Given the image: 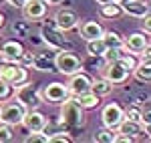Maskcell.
I'll use <instances>...</instances> for the list:
<instances>
[{
  "instance_id": "cell-13",
  "label": "cell",
  "mask_w": 151,
  "mask_h": 143,
  "mask_svg": "<svg viewBox=\"0 0 151 143\" xmlns=\"http://www.w3.org/2000/svg\"><path fill=\"white\" fill-rule=\"evenodd\" d=\"M91 83H93V79L85 71H79L69 77L67 89H69L70 95H79V93H85V91H91Z\"/></svg>"
},
{
  "instance_id": "cell-32",
  "label": "cell",
  "mask_w": 151,
  "mask_h": 143,
  "mask_svg": "<svg viewBox=\"0 0 151 143\" xmlns=\"http://www.w3.org/2000/svg\"><path fill=\"white\" fill-rule=\"evenodd\" d=\"M12 95H14V87L0 79V103H2V101H6V99H10Z\"/></svg>"
},
{
  "instance_id": "cell-41",
  "label": "cell",
  "mask_w": 151,
  "mask_h": 143,
  "mask_svg": "<svg viewBox=\"0 0 151 143\" xmlns=\"http://www.w3.org/2000/svg\"><path fill=\"white\" fill-rule=\"evenodd\" d=\"M4 24H6V14H4V12H0V30L4 28Z\"/></svg>"
},
{
  "instance_id": "cell-29",
  "label": "cell",
  "mask_w": 151,
  "mask_h": 143,
  "mask_svg": "<svg viewBox=\"0 0 151 143\" xmlns=\"http://www.w3.org/2000/svg\"><path fill=\"white\" fill-rule=\"evenodd\" d=\"M28 30H30V22L24 18V20H16L12 24V32L16 36H28Z\"/></svg>"
},
{
  "instance_id": "cell-34",
  "label": "cell",
  "mask_w": 151,
  "mask_h": 143,
  "mask_svg": "<svg viewBox=\"0 0 151 143\" xmlns=\"http://www.w3.org/2000/svg\"><path fill=\"white\" fill-rule=\"evenodd\" d=\"M32 59H35V52H32V50H30V52H28V50H24L22 57L18 59V63L22 65L24 69H30V67H32Z\"/></svg>"
},
{
  "instance_id": "cell-40",
  "label": "cell",
  "mask_w": 151,
  "mask_h": 143,
  "mask_svg": "<svg viewBox=\"0 0 151 143\" xmlns=\"http://www.w3.org/2000/svg\"><path fill=\"white\" fill-rule=\"evenodd\" d=\"M143 133H147V141H151V123L149 125H143Z\"/></svg>"
},
{
  "instance_id": "cell-7",
  "label": "cell",
  "mask_w": 151,
  "mask_h": 143,
  "mask_svg": "<svg viewBox=\"0 0 151 143\" xmlns=\"http://www.w3.org/2000/svg\"><path fill=\"white\" fill-rule=\"evenodd\" d=\"M14 97H16L28 111H30V109H38L40 103H42V97L38 93V89H36L35 83H30V81H24L22 85H18V87L14 89Z\"/></svg>"
},
{
  "instance_id": "cell-12",
  "label": "cell",
  "mask_w": 151,
  "mask_h": 143,
  "mask_svg": "<svg viewBox=\"0 0 151 143\" xmlns=\"http://www.w3.org/2000/svg\"><path fill=\"white\" fill-rule=\"evenodd\" d=\"M52 20H55V24L63 32H69V30L79 26V16H77V12L70 10V8H58Z\"/></svg>"
},
{
  "instance_id": "cell-25",
  "label": "cell",
  "mask_w": 151,
  "mask_h": 143,
  "mask_svg": "<svg viewBox=\"0 0 151 143\" xmlns=\"http://www.w3.org/2000/svg\"><path fill=\"white\" fill-rule=\"evenodd\" d=\"M107 50L103 38H93V40H87V55L91 57H103V52Z\"/></svg>"
},
{
  "instance_id": "cell-2",
  "label": "cell",
  "mask_w": 151,
  "mask_h": 143,
  "mask_svg": "<svg viewBox=\"0 0 151 143\" xmlns=\"http://www.w3.org/2000/svg\"><path fill=\"white\" fill-rule=\"evenodd\" d=\"M101 77H105L107 81H111L113 85H123L129 79V75L133 73V67L129 65L125 59L119 60H107L101 67Z\"/></svg>"
},
{
  "instance_id": "cell-23",
  "label": "cell",
  "mask_w": 151,
  "mask_h": 143,
  "mask_svg": "<svg viewBox=\"0 0 151 143\" xmlns=\"http://www.w3.org/2000/svg\"><path fill=\"white\" fill-rule=\"evenodd\" d=\"M131 75L139 83H151V65H147V63H137V67L133 69Z\"/></svg>"
},
{
  "instance_id": "cell-16",
  "label": "cell",
  "mask_w": 151,
  "mask_h": 143,
  "mask_svg": "<svg viewBox=\"0 0 151 143\" xmlns=\"http://www.w3.org/2000/svg\"><path fill=\"white\" fill-rule=\"evenodd\" d=\"M121 8L125 14L133 16V18H143L147 12H151L149 2H145V0H127L121 4Z\"/></svg>"
},
{
  "instance_id": "cell-37",
  "label": "cell",
  "mask_w": 151,
  "mask_h": 143,
  "mask_svg": "<svg viewBox=\"0 0 151 143\" xmlns=\"http://www.w3.org/2000/svg\"><path fill=\"white\" fill-rule=\"evenodd\" d=\"M141 123H143V125H149L151 123V107L141 109Z\"/></svg>"
},
{
  "instance_id": "cell-28",
  "label": "cell",
  "mask_w": 151,
  "mask_h": 143,
  "mask_svg": "<svg viewBox=\"0 0 151 143\" xmlns=\"http://www.w3.org/2000/svg\"><path fill=\"white\" fill-rule=\"evenodd\" d=\"M123 115H125V119L139 121V123H141V107H139V105H133V103H129L127 109H123Z\"/></svg>"
},
{
  "instance_id": "cell-11",
  "label": "cell",
  "mask_w": 151,
  "mask_h": 143,
  "mask_svg": "<svg viewBox=\"0 0 151 143\" xmlns=\"http://www.w3.org/2000/svg\"><path fill=\"white\" fill-rule=\"evenodd\" d=\"M47 2L45 0H26L22 4V16L28 20V22H38L47 16Z\"/></svg>"
},
{
  "instance_id": "cell-39",
  "label": "cell",
  "mask_w": 151,
  "mask_h": 143,
  "mask_svg": "<svg viewBox=\"0 0 151 143\" xmlns=\"http://www.w3.org/2000/svg\"><path fill=\"white\" fill-rule=\"evenodd\" d=\"M47 6H58V4H67V0H45Z\"/></svg>"
},
{
  "instance_id": "cell-33",
  "label": "cell",
  "mask_w": 151,
  "mask_h": 143,
  "mask_svg": "<svg viewBox=\"0 0 151 143\" xmlns=\"http://www.w3.org/2000/svg\"><path fill=\"white\" fill-rule=\"evenodd\" d=\"M12 139V127L6 125L4 121H0V143H6Z\"/></svg>"
},
{
  "instance_id": "cell-38",
  "label": "cell",
  "mask_w": 151,
  "mask_h": 143,
  "mask_svg": "<svg viewBox=\"0 0 151 143\" xmlns=\"http://www.w3.org/2000/svg\"><path fill=\"white\" fill-rule=\"evenodd\" d=\"M0 2H6V4L12 6V8H22V4L26 2V0H0Z\"/></svg>"
},
{
  "instance_id": "cell-6",
  "label": "cell",
  "mask_w": 151,
  "mask_h": 143,
  "mask_svg": "<svg viewBox=\"0 0 151 143\" xmlns=\"http://www.w3.org/2000/svg\"><path fill=\"white\" fill-rule=\"evenodd\" d=\"M55 67H57V73L70 77L75 73L83 71V60L73 50H58L57 57H55Z\"/></svg>"
},
{
  "instance_id": "cell-4",
  "label": "cell",
  "mask_w": 151,
  "mask_h": 143,
  "mask_svg": "<svg viewBox=\"0 0 151 143\" xmlns=\"http://www.w3.org/2000/svg\"><path fill=\"white\" fill-rule=\"evenodd\" d=\"M26 111H28V109L24 107L16 97H14V99L10 97V101L6 99V101L0 103V121H4V123L10 125V127L22 125V119H24V115H26Z\"/></svg>"
},
{
  "instance_id": "cell-26",
  "label": "cell",
  "mask_w": 151,
  "mask_h": 143,
  "mask_svg": "<svg viewBox=\"0 0 151 143\" xmlns=\"http://www.w3.org/2000/svg\"><path fill=\"white\" fill-rule=\"evenodd\" d=\"M129 52L125 47H109L107 50L103 52V60H119V59H125Z\"/></svg>"
},
{
  "instance_id": "cell-22",
  "label": "cell",
  "mask_w": 151,
  "mask_h": 143,
  "mask_svg": "<svg viewBox=\"0 0 151 143\" xmlns=\"http://www.w3.org/2000/svg\"><path fill=\"white\" fill-rule=\"evenodd\" d=\"M99 14H101V18L113 20V18H119V16L123 14V8H121V4H117V2H109V4H101Z\"/></svg>"
},
{
  "instance_id": "cell-30",
  "label": "cell",
  "mask_w": 151,
  "mask_h": 143,
  "mask_svg": "<svg viewBox=\"0 0 151 143\" xmlns=\"http://www.w3.org/2000/svg\"><path fill=\"white\" fill-rule=\"evenodd\" d=\"M24 143H48V135L45 131H30L24 137Z\"/></svg>"
},
{
  "instance_id": "cell-18",
  "label": "cell",
  "mask_w": 151,
  "mask_h": 143,
  "mask_svg": "<svg viewBox=\"0 0 151 143\" xmlns=\"http://www.w3.org/2000/svg\"><path fill=\"white\" fill-rule=\"evenodd\" d=\"M0 50H2L4 60L18 63V59L22 57V52H24V47H22V42H20V40H6V42L0 47Z\"/></svg>"
},
{
  "instance_id": "cell-43",
  "label": "cell",
  "mask_w": 151,
  "mask_h": 143,
  "mask_svg": "<svg viewBox=\"0 0 151 143\" xmlns=\"http://www.w3.org/2000/svg\"><path fill=\"white\" fill-rule=\"evenodd\" d=\"M117 4H123V2H127V0H115Z\"/></svg>"
},
{
  "instance_id": "cell-10",
  "label": "cell",
  "mask_w": 151,
  "mask_h": 143,
  "mask_svg": "<svg viewBox=\"0 0 151 143\" xmlns=\"http://www.w3.org/2000/svg\"><path fill=\"white\" fill-rule=\"evenodd\" d=\"M125 119L123 115V107L119 103H109L105 105L103 111H101V121H103V127H109V129H117L119 123Z\"/></svg>"
},
{
  "instance_id": "cell-15",
  "label": "cell",
  "mask_w": 151,
  "mask_h": 143,
  "mask_svg": "<svg viewBox=\"0 0 151 143\" xmlns=\"http://www.w3.org/2000/svg\"><path fill=\"white\" fill-rule=\"evenodd\" d=\"M22 125L28 129V133L30 131H42L45 125H47V115H42L38 109H30V111H26V115H24Z\"/></svg>"
},
{
  "instance_id": "cell-24",
  "label": "cell",
  "mask_w": 151,
  "mask_h": 143,
  "mask_svg": "<svg viewBox=\"0 0 151 143\" xmlns=\"http://www.w3.org/2000/svg\"><path fill=\"white\" fill-rule=\"evenodd\" d=\"M117 139V131L115 129H109V127H103V129H97L93 135L95 143H115Z\"/></svg>"
},
{
  "instance_id": "cell-17",
  "label": "cell",
  "mask_w": 151,
  "mask_h": 143,
  "mask_svg": "<svg viewBox=\"0 0 151 143\" xmlns=\"http://www.w3.org/2000/svg\"><path fill=\"white\" fill-rule=\"evenodd\" d=\"M103 32H105V28L101 26V22H97V20H85V22L79 26V36H81L85 42H87V40H93V38H101Z\"/></svg>"
},
{
  "instance_id": "cell-9",
  "label": "cell",
  "mask_w": 151,
  "mask_h": 143,
  "mask_svg": "<svg viewBox=\"0 0 151 143\" xmlns=\"http://www.w3.org/2000/svg\"><path fill=\"white\" fill-rule=\"evenodd\" d=\"M57 48H50L45 45L42 50H35V59H32V69L42 73H57L55 67V57H57Z\"/></svg>"
},
{
  "instance_id": "cell-8",
  "label": "cell",
  "mask_w": 151,
  "mask_h": 143,
  "mask_svg": "<svg viewBox=\"0 0 151 143\" xmlns=\"http://www.w3.org/2000/svg\"><path fill=\"white\" fill-rule=\"evenodd\" d=\"M40 97H42V103H47V105H60L63 101H67L70 97V93L67 89V85L55 81V83H48L42 87Z\"/></svg>"
},
{
  "instance_id": "cell-42",
  "label": "cell",
  "mask_w": 151,
  "mask_h": 143,
  "mask_svg": "<svg viewBox=\"0 0 151 143\" xmlns=\"http://www.w3.org/2000/svg\"><path fill=\"white\" fill-rule=\"evenodd\" d=\"M95 2L101 6V4H109V2H115V0H95Z\"/></svg>"
},
{
  "instance_id": "cell-5",
  "label": "cell",
  "mask_w": 151,
  "mask_h": 143,
  "mask_svg": "<svg viewBox=\"0 0 151 143\" xmlns=\"http://www.w3.org/2000/svg\"><path fill=\"white\" fill-rule=\"evenodd\" d=\"M0 79L12 85L14 89L24 81H28V69H24L20 63H12V60H2L0 63Z\"/></svg>"
},
{
  "instance_id": "cell-19",
  "label": "cell",
  "mask_w": 151,
  "mask_h": 143,
  "mask_svg": "<svg viewBox=\"0 0 151 143\" xmlns=\"http://www.w3.org/2000/svg\"><path fill=\"white\" fill-rule=\"evenodd\" d=\"M70 99H73L79 107H83L85 111L99 107V103H101V97H97L93 91H85V93H79V95H70Z\"/></svg>"
},
{
  "instance_id": "cell-44",
  "label": "cell",
  "mask_w": 151,
  "mask_h": 143,
  "mask_svg": "<svg viewBox=\"0 0 151 143\" xmlns=\"http://www.w3.org/2000/svg\"><path fill=\"white\" fill-rule=\"evenodd\" d=\"M2 60H4V57H2V50H0V63H2Z\"/></svg>"
},
{
  "instance_id": "cell-27",
  "label": "cell",
  "mask_w": 151,
  "mask_h": 143,
  "mask_svg": "<svg viewBox=\"0 0 151 143\" xmlns=\"http://www.w3.org/2000/svg\"><path fill=\"white\" fill-rule=\"evenodd\" d=\"M101 38H103V42H105L107 48L109 47H123V36L119 34L117 30H105Z\"/></svg>"
},
{
  "instance_id": "cell-20",
  "label": "cell",
  "mask_w": 151,
  "mask_h": 143,
  "mask_svg": "<svg viewBox=\"0 0 151 143\" xmlns=\"http://www.w3.org/2000/svg\"><path fill=\"white\" fill-rule=\"evenodd\" d=\"M115 131L121 133V135H129V137L137 139L141 133H143V123H139V121H131V119H123Z\"/></svg>"
},
{
  "instance_id": "cell-21",
  "label": "cell",
  "mask_w": 151,
  "mask_h": 143,
  "mask_svg": "<svg viewBox=\"0 0 151 143\" xmlns=\"http://www.w3.org/2000/svg\"><path fill=\"white\" fill-rule=\"evenodd\" d=\"M113 89H115V85L111 83V81H107L105 77L93 79V83H91V91H93L97 97H109L113 93Z\"/></svg>"
},
{
  "instance_id": "cell-14",
  "label": "cell",
  "mask_w": 151,
  "mask_h": 143,
  "mask_svg": "<svg viewBox=\"0 0 151 143\" xmlns=\"http://www.w3.org/2000/svg\"><path fill=\"white\" fill-rule=\"evenodd\" d=\"M147 34L143 32V30H137V32H131L129 36L123 38V47L127 48L129 55H133V57H139V52L143 48L147 47Z\"/></svg>"
},
{
  "instance_id": "cell-36",
  "label": "cell",
  "mask_w": 151,
  "mask_h": 143,
  "mask_svg": "<svg viewBox=\"0 0 151 143\" xmlns=\"http://www.w3.org/2000/svg\"><path fill=\"white\" fill-rule=\"evenodd\" d=\"M141 20H143V24H141L143 32H145V34H151V12H147V14H145Z\"/></svg>"
},
{
  "instance_id": "cell-1",
  "label": "cell",
  "mask_w": 151,
  "mask_h": 143,
  "mask_svg": "<svg viewBox=\"0 0 151 143\" xmlns=\"http://www.w3.org/2000/svg\"><path fill=\"white\" fill-rule=\"evenodd\" d=\"M58 119H60V123H63L69 131L79 129V127L85 125V109L79 107V105H77V103L69 97L67 101H63V103H60Z\"/></svg>"
},
{
  "instance_id": "cell-3",
  "label": "cell",
  "mask_w": 151,
  "mask_h": 143,
  "mask_svg": "<svg viewBox=\"0 0 151 143\" xmlns=\"http://www.w3.org/2000/svg\"><path fill=\"white\" fill-rule=\"evenodd\" d=\"M38 36H40L42 42H45L47 47H50V48H57V50H73V45L67 40L65 32L55 24V20L42 24V26H40V34Z\"/></svg>"
},
{
  "instance_id": "cell-45",
  "label": "cell",
  "mask_w": 151,
  "mask_h": 143,
  "mask_svg": "<svg viewBox=\"0 0 151 143\" xmlns=\"http://www.w3.org/2000/svg\"><path fill=\"white\" fill-rule=\"evenodd\" d=\"M149 6H151V0H149Z\"/></svg>"
},
{
  "instance_id": "cell-35",
  "label": "cell",
  "mask_w": 151,
  "mask_h": 143,
  "mask_svg": "<svg viewBox=\"0 0 151 143\" xmlns=\"http://www.w3.org/2000/svg\"><path fill=\"white\" fill-rule=\"evenodd\" d=\"M139 63H147V65H151V42H147V47L139 52Z\"/></svg>"
},
{
  "instance_id": "cell-31",
  "label": "cell",
  "mask_w": 151,
  "mask_h": 143,
  "mask_svg": "<svg viewBox=\"0 0 151 143\" xmlns=\"http://www.w3.org/2000/svg\"><path fill=\"white\" fill-rule=\"evenodd\" d=\"M73 143L75 139H73V135H70V131H58L55 133V135H50L48 137V143Z\"/></svg>"
}]
</instances>
